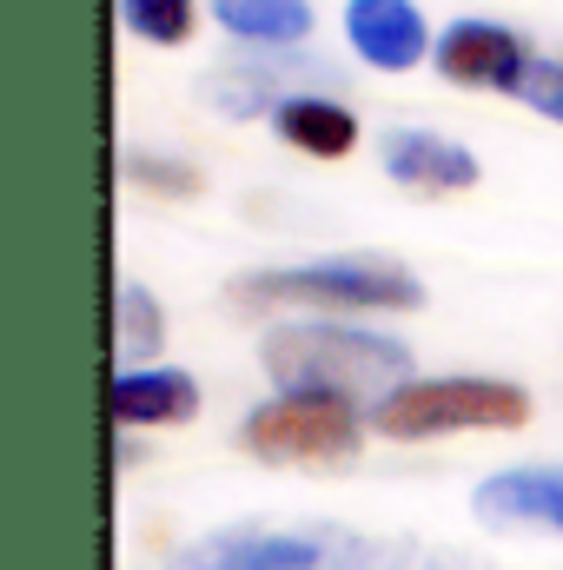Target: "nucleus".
Here are the masks:
<instances>
[{
    "instance_id": "obj_3",
    "label": "nucleus",
    "mask_w": 563,
    "mask_h": 570,
    "mask_svg": "<svg viewBox=\"0 0 563 570\" xmlns=\"http://www.w3.org/2000/svg\"><path fill=\"white\" fill-rule=\"evenodd\" d=\"M365 419L378 438H398V444L457 438V431H517L531 425V392L511 379H405Z\"/></svg>"
},
{
    "instance_id": "obj_5",
    "label": "nucleus",
    "mask_w": 563,
    "mask_h": 570,
    "mask_svg": "<svg viewBox=\"0 0 563 570\" xmlns=\"http://www.w3.org/2000/svg\"><path fill=\"white\" fill-rule=\"evenodd\" d=\"M531 60H537V53L524 47V33H511L504 20H484V13H457L451 27H437V47H431V67H437L451 87L511 94V100H517Z\"/></svg>"
},
{
    "instance_id": "obj_10",
    "label": "nucleus",
    "mask_w": 563,
    "mask_h": 570,
    "mask_svg": "<svg viewBox=\"0 0 563 570\" xmlns=\"http://www.w3.org/2000/svg\"><path fill=\"white\" fill-rule=\"evenodd\" d=\"M378 166L412 186V193H464L477 186V153L451 134H431V127H392L378 140Z\"/></svg>"
},
{
    "instance_id": "obj_14",
    "label": "nucleus",
    "mask_w": 563,
    "mask_h": 570,
    "mask_svg": "<svg viewBox=\"0 0 563 570\" xmlns=\"http://www.w3.org/2000/svg\"><path fill=\"white\" fill-rule=\"evenodd\" d=\"M159 345H166L159 298L146 285L120 279V292H113V358H120V372H134L140 358H159Z\"/></svg>"
},
{
    "instance_id": "obj_4",
    "label": "nucleus",
    "mask_w": 563,
    "mask_h": 570,
    "mask_svg": "<svg viewBox=\"0 0 563 570\" xmlns=\"http://www.w3.org/2000/svg\"><path fill=\"white\" fill-rule=\"evenodd\" d=\"M372 419L345 399L318 392H279L239 419V444L266 464H352L365 451Z\"/></svg>"
},
{
    "instance_id": "obj_7",
    "label": "nucleus",
    "mask_w": 563,
    "mask_h": 570,
    "mask_svg": "<svg viewBox=\"0 0 563 570\" xmlns=\"http://www.w3.org/2000/svg\"><path fill=\"white\" fill-rule=\"evenodd\" d=\"M332 544L318 531H266V524H233L199 538L179 570H325Z\"/></svg>"
},
{
    "instance_id": "obj_11",
    "label": "nucleus",
    "mask_w": 563,
    "mask_h": 570,
    "mask_svg": "<svg viewBox=\"0 0 563 570\" xmlns=\"http://www.w3.org/2000/svg\"><path fill=\"white\" fill-rule=\"evenodd\" d=\"M113 425L120 431H172L199 419V379L179 372V365H134V372H113Z\"/></svg>"
},
{
    "instance_id": "obj_6",
    "label": "nucleus",
    "mask_w": 563,
    "mask_h": 570,
    "mask_svg": "<svg viewBox=\"0 0 563 570\" xmlns=\"http://www.w3.org/2000/svg\"><path fill=\"white\" fill-rule=\"evenodd\" d=\"M345 47L372 73H412L431 60L437 33L424 27L418 0H345Z\"/></svg>"
},
{
    "instance_id": "obj_8",
    "label": "nucleus",
    "mask_w": 563,
    "mask_h": 570,
    "mask_svg": "<svg viewBox=\"0 0 563 570\" xmlns=\"http://www.w3.org/2000/svg\"><path fill=\"white\" fill-rule=\"evenodd\" d=\"M292 80H325V67H312L305 53H259V60H233L219 73L199 80V100L226 120H259V114H279V100H292Z\"/></svg>"
},
{
    "instance_id": "obj_17",
    "label": "nucleus",
    "mask_w": 563,
    "mask_h": 570,
    "mask_svg": "<svg viewBox=\"0 0 563 570\" xmlns=\"http://www.w3.org/2000/svg\"><path fill=\"white\" fill-rule=\"evenodd\" d=\"M325 570H412V544H385V538H338Z\"/></svg>"
},
{
    "instance_id": "obj_16",
    "label": "nucleus",
    "mask_w": 563,
    "mask_h": 570,
    "mask_svg": "<svg viewBox=\"0 0 563 570\" xmlns=\"http://www.w3.org/2000/svg\"><path fill=\"white\" fill-rule=\"evenodd\" d=\"M120 166H127L134 186H152V193H172V199H192V193H199V166H186V159H172V153H140V146H134Z\"/></svg>"
},
{
    "instance_id": "obj_12",
    "label": "nucleus",
    "mask_w": 563,
    "mask_h": 570,
    "mask_svg": "<svg viewBox=\"0 0 563 570\" xmlns=\"http://www.w3.org/2000/svg\"><path fill=\"white\" fill-rule=\"evenodd\" d=\"M273 134H279L292 153H305V159H345V153L358 146V114H352L345 100H332V94L312 87V94L279 100Z\"/></svg>"
},
{
    "instance_id": "obj_9",
    "label": "nucleus",
    "mask_w": 563,
    "mask_h": 570,
    "mask_svg": "<svg viewBox=\"0 0 563 570\" xmlns=\"http://www.w3.org/2000/svg\"><path fill=\"white\" fill-rule=\"evenodd\" d=\"M477 524L491 531H551L563 538V464H517V471H491L471 498Z\"/></svg>"
},
{
    "instance_id": "obj_1",
    "label": "nucleus",
    "mask_w": 563,
    "mask_h": 570,
    "mask_svg": "<svg viewBox=\"0 0 563 570\" xmlns=\"http://www.w3.org/2000/svg\"><path fill=\"white\" fill-rule=\"evenodd\" d=\"M259 365L279 392H318V399H345L372 412L412 379V345L372 325H345V318H285L266 332Z\"/></svg>"
},
{
    "instance_id": "obj_18",
    "label": "nucleus",
    "mask_w": 563,
    "mask_h": 570,
    "mask_svg": "<svg viewBox=\"0 0 563 570\" xmlns=\"http://www.w3.org/2000/svg\"><path fill=\"white\" fill-rule=\"evenodd\" d=\"M517 100H524L531 114H544L551 127H563V60L537 53V60H531V73H524V87H517Z\"/></svg>"
},
{
    "instance_id": "obj_2",
    "label": "nucleus",
    "mask_w": 563,
    "mask_h": 570,
    "mask_svg": "<svg viewBox=\"0 0 563 570\" xmlns=\"http://www.w3.org/2000/svg\"><path fill=\"white\" fill-rule=\"evenodd\" d=\"M233 298L273 305V312H418L424 279L405 259H385V253H332V259L239 273Z\"/></svg>"
},
{
    "instance_id": "obj_13",
    "label": "nucleus",
    "mask_w": 563,
    "mask_h": 570,
    "mask_svg": "<svg viewBox=\"0 0 563 570\" xmlns=\"http://www.w3.org/2000/svg\"><path fill=\"white\" fill-rule=\"evenodd\" d=\"M213 20L253 53H298L318 27L312 0H213Z\"/></svg>"
},
{
    "instance_id": "obj_15",
    "label": "nucleus",
    "mask_w": 563,
    "mask_h": 570,
    "mask_svg": "<svg viewBox=\"0 0 563 570\" xmlns=\"http://www.w3.org/2000/svg\"><path fill=\"white\" fill-rule=\"evenodd\" d=\"M199 20V0H120V27L146 47H186Z\"/></svg>"
}]
</instances>
